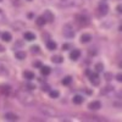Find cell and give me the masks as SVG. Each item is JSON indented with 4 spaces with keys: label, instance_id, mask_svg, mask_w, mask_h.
<instances>
[{
    "label": "cell",
    "instance_id": "obj_13",
    "mask_svg": "<svg viewBox=\"0 0 122 122\" xmlns=\"http://www.w3.org/2000/svg\"><path fill=\"white\" fill-rule=\"evenodd\" d=\"M25 39L28 40V42H32V40L36 39V36H34V33H32V32H26V33H25Z\"/></svg>",
    "mask_w": 122,
    "mask_h": 122
},
{
    "label": "cell",
    "instance_id": "obj_6",
    "mask_svg": "<svg viewBox=\"0 0 122 122\" xmlns=\"http://www.w3.org/2000/svg\"><path fill=\"white\" fill-rule=\"evenodd\" d=\"M76 22L79 25V26H87L89 23V18L84 15H77L76 16Z\"/></svg>",
    "mask_w": 122,
    "mask_h": 122
},
{
    "label": "cell",
    "instance_id": "obj_21",
    "mask_svg": "<svg viewBox=\"0 0 122 122\" xmlns=\"http://www.w3.org/2000/svg\"><path fill=\"white\" fill-rule=\"evenodd\" d=\"M15 56H16V59H18V60H23V59L26 57V53H25V51H17V53L15 54Z\"/></svg>",
    "mask_w": 122,
    "mask_h": 122
},
{
    "label": "cell",
    "instance_id": "obj_17",
    "mask_svg": "<svg viewBox=\"0 0 122 122\" xmlns=\"http://www.w3.org/2000/svg\"><path fill=\"white\" fill-rule=\"evenodd\" d=\"M1 38L5 40V42H10V40L12 39L11 33H9V32H4V33H1Z\"/></svg>",
    "mask_w": 122,
    "mask_h": 122
},
{
    "label": "cell",
    "instance_id": "obj_27",
    "mask_svg": "<svg viewBox=\"0 0 122 122\" xmlns=\"http://www.w3.org/2000/svg\"><path fill=\"white\" fill-rule=\"evenodd\" d=\"M30 51L34 53V54H37V53H39V48H38V46H32V48H30Z\"/></svg>",
    "mask_w": 122,
    "mask_h": 122
},
{
    "label": "cell",
    "instance_id": "obj_26",
    "mask_svg": "<svg viewBox=\"0 0 122 122\" xmlns=\"http://www.w3.org/2000/svg\"><path fill=\"white\" fill-rule=\"evenodd\" d=\"M110 90H112V87H105V89H103V90H101V94H105L106 93V92H110Z\"/></svg>",
    "mask_w": 122,
    "mask_h": 122
},
{
    "label": "cell",
    "instance_id": "obj_14",
    "mask_svg": "<svg viewBox=\"0 0 122 122\" xmlns=\"http://www.w3.org/2000/svg\"><path fill=\"white\" fill-rule=\"evenodd\" d=\"M50 71H51V68L48 67V66H42L40 67V73H42L43 76H48L50 73Z\"/></svg>",
    "mask_w": 122,
    "mask_h": 122
},
{
    "label": "cell",
    "instance_id": "obj_12",
    "mask_svg": "<svg viewBox=\"0 0 122 122\" xmlns=\"http://www.w3.org/2000/svg\"><path fill=\"white\" fill-rule=\"evenodd\" d=\"M23 77L26 79H28V81H32L34 78V73L32 72V71H25V72H23Z\"/></svg>",
    "mask_w": 122,
    "mask_h": 122
},
{
    "label": "cell",
    "instance_id": "obj_9",
    "mask_svg": "<svg viewBox=\"0 0 122 122\" xmlns=\"http://www.w3.org/2000/svg\"><path fill=\"white\" fill-rule=\"evenodd\" d=\"M43 17L45 18V21H46V22H53V21H54V15L50 12L49 10H46V11L44 12Z\"/></svg>",
    "mask_w": 122,
    "mask_h": 122
},
{
    "label": "cell",
    "instance_id": "obj_7",
    "mask_svg": "<svg viewBox=\"0 0 122 122\" xmlns=\"http://www.w3.org/2000/svg\"><path fill=\"white\" fill-rule=\"evenodd\" d=\"M98 11H99V14H100L101 16H105V15L109 12V6H107V4H106V3H100V4L98 5Z\"/></svg>",
    "mask_w": 122,
    "mask_h": 122
},
{
    "label": "cell",
    "instance_id": "obj_39",
    "mask_svg": "<svg viewBox=\"0 0 122 122\" xmlns=\"http://www.w3.org/2000/svg\"><path fill=\"white\" fill-rule=\"evenodd\" d=\"M0 1H1V0H0Z\"/></svg>",
    "mask_w": 122,
    "mask_h": 122
},
{
    "label": "cell",
    "instance_id": "obj_25",
    "mask_svg": "<svg viewBox=\"0 0 122 122\" xmlns=\"http://www.w3.org/2000/svg\"><path fill=\"white\" fill-rule=\"evenodd\" d=\"M103 70H104V65L101 64V62H99V64L95 65V71H97V72H101Z\"/></svg>",
    "mask_w": 122,
    "mask_h": 122
},
{
    "label": "cell",
    "instance_id": "obj_30",
    "mask_svg": "<svg viewBox=\"0 0 122 122\" xmlns=\"http://www.w3.org/2000/svg\"><path fill=\"white\" fill-rule=\"evenodd\" d=\"M111 77H112V75H111V73H105V79L106 81H110Z\"/></svg>",
    "mask_w": 122,
    "mask_h": 122
},
{
    "label": "cell",
    "instance_id": "obj_34",
    "mask_svg": "<svg viewBox=\"0 0 122 122\" xmlns=\"http://www.w3.org/2000/svg\"><path fill=\"white\" fill-rule=\"evenodd\" d=\"M34 66H37V67H42V62H36Z\"/></svg>",
    "mask_w": 122,
    "mask_h": 122
},
{
    "label": "cell",
    "instance_id": "obj_5",
    "mask_svg": "<svg viewBox=\"0 0 122 122\" xmlns=\"http://www.w3.org/2000/svg\"><path fill=\"white\" fill-rule=\"evenodd\" d=\"M82 4V1H76V0H60V6L62 7H68L73 5H79Z\"/></svg>",
    "mask_w": 122,
    "mask_h": 122
},
{
    "label": "cell",
    "instance_id": "obj_23",
    "mask_svg": "<svg viewBox=\"0 0 122 122\" xmlns=\"http://www.w3.org/2000/svg\"><path fill=\"white\" fill-rule=\"evenodd\" d=\"M71 82H72V78H71L70 76H67V77H65V78L62 79V84H64V86H68Z\"/></svg>",
    "mask_w": 122,
    "mask_h": 122
},
{
    "label": "cell",
    "instance_id": "obj_8",
    "mask_svg": "<svg viewBox=\"0 0 122 122\" xmlns=\"http://www.w3.org/2000/svg\"><path fill=\"white\" fill-rule=\"evenodd\" d=\"M88 107H89L90 110H99V109L101 107V103H100V101H98V100L92 101V103L88 105Z\"/></svg>",
    "mask_w": 122,
    "mask_h": 122
},
{
    "label": "cell",
    "instance_id": "obj_38",
    "mask_svg": "<svg viewBox=\"0 0 122 122\" xmlns=\"http://www.w3.org/2000/svg\"><path fill=\"white\" fill-rule=\"evenodd\" d=\"M28 1H32V0H28Z\"/></svg>",
    "mask_w": 122,
    "mask_h": 122
},
{
    "label": "cell",
    "instance_id": "obj_35",
    "mask_svg": "<svg viewBox=\"0 0 122 122\" xmlns=\"http://www.w3.org/2000/svg\"><path fill=\"white\" fill-rule=\"evenodd\" d=\"M48 89H49L48 86H44V87H43V90H48Z\"/></svg>",
    "mask_w": 122,
    "mask_h": 122
},
{
    "label": "cell",
    "instance_id": "obj_28",
    "mask_svg": "<svg viewBox=\"0 0 122 122\" xmlns=\"http://www.w3.org/2000/svg\"><path fill=\"white\" fill-rule=\"evenodd\" d=\"M0 73H4V75H6V73H7V71L5 70V67H4V66H0Z\"/></svg>",
    "mask_w": 122,
    "mask_h": 122
},
{
    "label": "cell",
    "instance_id": "obj_18",
    "mask_svg": "<svg viewBox=\"0 0 122 122\" xmlns=\"http://www.w3.org/2000/svg\"><path fill=\"white\" fill-rule=\"evenodd\" d=\"M72 100H73V103H75V104L79 105V104H82V103H83V97H81V95H75Z\"/></svg>",
    "mask_w": 122,
    "mask_h": 122
},
{
    "label": "cell",
    "instance_id": "obj_3",
    "mask_svg": "<svg viewBox=\"0 0 122 122\" xmlns=\"http://www.w3.org/2000/svg\"><path fill=\"white\" fill-rule=\"evenodd\" d=\"M86 73L89 76V81H90V83L93 86H99L100 84V78H99L98 73H92L89 70L86 71Z\"/></svg>",
    "mask_w": 122,
    "mask_h": 122
},
{
    "label": "cell",
    "instance_id": "obj_22",
    "mask_svg": "<svg viewBox=\"0 0 122 122\" xmlns=\"http://www.w3.org/2000/svg\"><path fill=\"white\" fill-rule=\"evenodd\" d=\"M45 22H46V21H45V18H44L43 16L37 18V25H38V26H44V25H45Z\"/></svg>",
    "mask_w": 122,
    "mask_h": 122
},
{
    "label": "cell",
    "instance_id": "obj_33",
    "mask_svg": "<svg viewBox=\"0 0 122 122\" xmlns=\"http://www.w3.org/2000/svg\"><path fill=\"white\" fill-rule=\"evenodd\" d=\"M117 11L122 14V5H118V6H117Z\"/></svg>",
    "mask_w": 122,
    "mask_h": 122
},
{
    "label": "cell",
    "instance_id": "obj_16",
    "mask_svg": "<svg viewBox=\"0 0 122 122\" xmlns=\"http://www.w3.org/2000/svg\"><path fill=\"white\" fill-rule=\"evenodd\" d=\"M0 92H1V94L9 95V94H10V92H11V87H9V86H4V87H1Z\"/></svg>",
    "mask_w": 122,
    "mask_h": 122
},
{
    "label": "cell",
    "instance_id": "obj_36",
    "mask_svg": "<svg viewBox=\"0 0 122 122\" xmlns=\"http://www.w3.org/2000/svg\"><path fill=\"white\" fill-rule=\"evenodd\" d=\"M0 51H4V48H3L1 45H0Z\"/></svg>",
    "mask_w": 122,
    "mask_h": 122
},
{
    "label": "cell",
    "instance_id": "obj_2",
    "mask_svg": "<svg viewBox=\"0 0 122 122\" xmlns=\"http://www.w3.org/2000/svg\"><path fill=\"white\" fill-rule=\"evenodd\" d=\"M40 111H42V112L45 116H48V117H53V116L57 115V111L54 107H51V106H42V107H40Z\"/></svg>",
    "mask_w": 122,
    "mask_h": 122
},
{
    "label": "cell",
    "instance_id": "obj_37",
    "mask_svg": "<svg viewBox=\"0 0 122 122\" xmlns=\"http://www.w3.org/2000/svg\"><path fill=\"white\" fill-rule=\"evenodd\" d=\"M120 30H122V26H121V27H120Z\"/></svg>",
    "mask_w": 122,
    "mask_h": 122
},
{
    "label": "cell",
    "instance_id": "obj_10",
    "mask_svg": "<svg viewBox=\"0 0 122 122\" xmlns=\"http://www.w3.org/2000/svg\"><path fill=\"white\" fill-rule=\"evenodd\" d=\"M79 56H81V51L78 49H73L72 51L70 53V57L72 60H77V59H79Z\"/></svg>",
    "mask_w": 122,
    "mask_h": 122
},
{
    "label": "cell",
    "instance_id": "obj_32",
    "mask_svg": "<svg viewBox=\"0 0 122 122\" xmlns=\"http://www.w3.org/2000/svg\"><path fill=\"white\" fill-rule=\"evenodd\" d=\"M68 48H70V44H64L62 45V50H68Z\"/></svg>",
    "mask_w": 122,
    "mask_h": 122
},
{
    "label": "cell",
    "instance_id": "obj_15",
    "mask_svg": "<svg viewBox=\"0 0 122 122\" xmlns=\"http://www.w3.org/2000/svg\"><path fill=\"white\" fill-rule=\"evenodd\" d=\"M5 118H6L7 121H17V120H18V116L15 115V114H6V115H5Z\"/></svg>",
    "mask_w": 122,
    "mask_h": 122
},
{
    "label": "cell",
    "instance_id": "obj_31",
    "mask_svg": "<svg viewBox=\"0 0 122 122\" xmlns=\"http://www.w3.org/2000/svg\"><path fill=\"white\" fill-rule=\"evenodd\" d=\"M26 87H27V89H28V90H32V89H34V88H36L33 84H26Z\"/></svg>",
    "mask_w": 122,
    "mask_h": 122
},
{
    "label": "cell",
    "instance_id": "obj_20",
    "mask_svg": "<svg viewBox=\"0 0 122 122\" xmlns=\"http://www.w3.org/2000/svg\"><path fill=\"white\" fill-rule=\"evenodd\" d=\"M51 60H53V62H55V64H61L64 59H62V56H60V55H55V56L51 57Z\"/></svg>",
    "mask_w": 122,
    "mask_h": 122
},
{
    "label": "cell",
    "instance_id": "obj_4",
    "mask_svg": "<svg viewBox=\"0 0 122 122\" xmlns=\"http://www.w3.org/2000/svg\"><path fill=\"white\" fill-rule=\"evenodd\" d=\"M62 33L66 38H73L75 37V30L72 29L70 25H65L64 26V29H62Z\"/></svg>",
    "mask_w": 122,
    "mask_h": 122
},
{
    "label": "cell",
    "instance_id": "obj_1",
    "mask_svg": "<svg viewBox=\"0 0 122 122\" xmlns=\"http://www.w3.org/2000/svg\"><path fill=\"white\" fill-rule=\"evenodd\" d=\"M18 100L21 101L23 105H27V106H30V105L36 104L34 97L30 95L28 92H20V93H18Z\"/></svg>",
    "mask_w": 122,
    "mask_h": 122
},
{
    "label": "cell",
    "instance_id": "obj_24",
    "mask_svg": "<svg viewBox=\"0 0 122 122\" xmlns=\"http://www.w3.org/2000/svg\"><path fill=\"white\" fill-rule=\"evenodd\" d=\"M49 95H50V98H59V92H56V90H49Z\"/></svg>",
    "mask_w": 122,
    "mask_h": 122
},
{
    "label": "cell",
    "instance_id": "obj_29",
    "mask_svg": "<svg viewBox=\"0 0 122 122\" xmlns=\"http://www.w3.org/2000/svg\"><path fill=\"white\" fill-rule=\"evenodd\" d=\"M116 79L118 81V82H121V83H122V73H118V75L116 76Z\"/></svg>",
    "mask_w": 122,
    "mask_h": 122
},
{
    "label": "cell",
    "instance_id": "obj_19",
    "mask_svg": "<svg viewBox=\"0 0 122 122\" xmlns=\"http://www.w3.org/2000/svg\"><path fill=\"white\" fill-rule=\"evenodd\" d=\"M56 43L55 42H53V40H49V42L46 43V48L49 49V50H55L56 49Z\"/></svg>",
    "mask_w": 122,
    "mask_h": 122
},
{
    "label": "cell",
    "instance_id": "obj_11",
    "mask_svg": "<svg viewBox=\"0 0 122 122\" xmlns=\"http://www.w3.org/2000/svg\"><path fill=\"white\" fill-rule=\"evenodd\" d=\"M90 40H92V36L89 33H84V34H82V37H81V42L82 43H89Z\"/></svg>",
    "mask_w": 122,
    "mask_h": 122
}]
</instances>
